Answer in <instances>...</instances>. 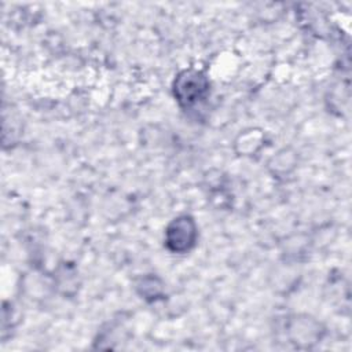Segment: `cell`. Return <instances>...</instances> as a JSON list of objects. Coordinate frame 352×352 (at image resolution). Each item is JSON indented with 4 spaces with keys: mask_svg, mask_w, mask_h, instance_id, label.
Returning <instances> with one entry per match:
<instances>
[{
    "mask_svg": "<svg viewBox=\"0 0 352 352\" xmlns=\"http://www.w3.org/2000/svg\"><path fill=\"white\" fill-rule=\"evenodd\" d=\"M209 89V81L198 70H184L175 81V96L183 106H192L204 99Z\"/></svg>",
    "mask_w": 352,
    "mask_h": 352,
    "instance_id": "1",
    "label": "cell"
},
{
    "mask_svg": "<svg viewBox=\"0 0 352 352\" xmlns=\"http://www.w3.org/2000/svg\"><path fill=\"white\" fill-rule=\"evenodd\" d=\"M197 239V226L190 216H179L168 226L165 232V243L173 253H186Z\"/></svg>",
    "mask_w": 352,
    "mask_h": 352,
    "instance_id": "2",
    "label": "cell"
}]
</instances>
